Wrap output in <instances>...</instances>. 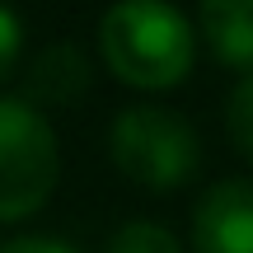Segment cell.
Instances as JSON below:
<instances>
[{
	"instance_id": "cell-1",
	"label": "cell",
	"mask_w": 253,
	"mask_h": 253,
	"mask_svg": "<svg viewBox=\"0 0 253 253\" xmlns=\"http://www.w3.org/2000/svg\"><path fill=\"white\" fill-rule=\"evenodd\" d=\"M108 75L136 94H169L197 66V28L173 0H113L94 28Z\"/></svg>"
},
{
	"instance_id": "cell-2",
	"label": "cell",
	"mask_w": 253,
	"mask_h": 253,
	"mask_svg": "<svg viewBox=\"0 0 253 253\" xmlns=\"http://www.w3.org/2000/svg\"><path fill=\"white\" fill-rule=\"evenodd\" d=\"M108 160L126 183L145 192H173L197 178L202 136L188 113L169 103H131L108 126Z\"/></svg>"
},
{
	"instance_id": "cell-3",
	"label": "cell",
	"mask_w": 253,
	"mask_h": 253,
	"mask_svg": "<svg viewBox=\"0 0 253 253\" xmlns=\"http://www.w3.org/2000/svg\"><path fill=\"white\" fill-rule=\"evenodd\" d=\"M61 183V141L56 126L24 103L0 94V225L38 216Z\"/></svg>"
},
{
	"instance_id": "cell-4",
	"label": "cell",
	"mask_w": 253,
	"mask_h": 253,
	"mask_svg": "<svg viewBox=\"0 0 253 253\" xmlns=\"http://www.w3.org/2000/svg\"><path fill=\"white\" fill-rule=\"evenodd\" d=\"M192 253H253V178H220L192 207Z\"/></svg>"
},
{
	"instance_id": "cell-5",
	"label": "cell",
	"mask_w": 253,
	"mask_h": 253,
	"mask_svg": "<svg viewBox=\"0 0 253 253\" xmlns=\"http://www.w3.org/2000/svg\"><path fill=\"white\" fill-rule=\"evenodd\" d=\"M89 84H94V66H89V56H84V47L71 42V38H56V42L38 47V52L28 56L24 94H19V99L33 103L38 113L42 108H71V103H80L84 94H89Z\"/></svg>"
},
{
	"instance_id": "cell-6",
	"label": "cell",
	"mask_w": 253,
	"mask_h": 253,
	"mask_svg": "<svg viewBox=\"0 0 253 253\" xmlns=\"http://www.w3.org/2000/svg\"><path fill=\"white\" fill-rule=\"evenodd\" d=\"M197 42L211 61L249 75L253 71V0H197Z\"/></svg>"
},
{
	"instance_id": "cell-7",
	"label": "cell",
	"mask_w": 253,
	"mask_h": 253,
	"mask_svg": "<svg viewBox=\"0 0 253 253\" xmlns=\"http://www.w3.org/2000/svg\"><path fill=\"white\" fill-rule=\"evenodd\" d=\"M103 253H183V239L173 235L164 220L136 216V220H122V225L108 235Z\"/></svg>"
},
{
	"instance_id": "cell-8",
	"label": "cell",
	"mask_w": 253,
	"mask_h": 253,
	"mask_svg": "<svg viewBox=\"0 0 253 253\" xmlns=\"http://www.w3.org/2000/svg\"><path fill=\"white\" fill-rule=\"evenodd\" d=\"M225 136L239 160L253 164V71L239 75L225 94Z\"/></svg>"
},
{
	"instance_id": "cell-9",
	"label": "cell",
	"mask_w": 253,
	"mask_h": 253,
	"mask_svg": "<svg viewBox=\"0 0 253 253\" xmlns=\"http://www.w3.org/2000/svg\"><path fill=\"white\" fill-rule=\"evenodd\" d=\"M19 61H24V19L14 14L9 0H0V80H9Z\"/></svg>"
},
{
	"instance_id": "cell-10",
	"label": "cell",
	"mask_w": 253,
	"mask_h": 253,
	"mask_svg": "<svg viewBox=\"0 0 253 253\" xmlns=\"http://www.w3.org/2000/svg\"><path fill=\"white\" fill-rule=\"evenodd\" d=\"M0 253H80V249L52 235H9V239H0Z\"/></svg>"
}]
</instances>
